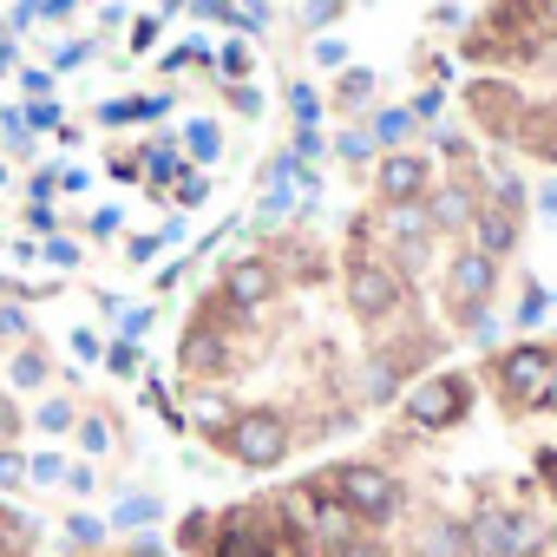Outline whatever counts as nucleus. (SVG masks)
Wrapping results in <instances>:
<instances>
[{"label":"nucleus","mask_w":557,"mask_h":557,"mask_svg":"<svg viewBox=\"0 0 557 557\" xmlns=\"http://www.w3.org/2000/svg\"><path fill=\"white\" fill-rule=\"evenodd\" d=\"M289 99H296V119H302V125H309V119H315V92H309V86H296V92H289Z\"/></svg>","instance_id":"33"},{"label":"nucleus","mask_w":557,"mask_h":557,"mask_svg":"<svg viewBox=\"0 0 557 557\" xmlns=\"http://www.w3.org/2000/svg\"><path fill=\"white\" fill-rule=\"evenodd\" d=\"M138 368V348L132 342H112V374H132Z\"/></svg>","instance_id":"29"},{"label":"nucleus","mask_w":557,"mask_h":557,"mask_svg":"<svg viewBox=\"0 0 557 557\" xmlns=\"http://www.w3.org/2000/svg\"><path fill=\"white\" fill-rule=\"evenodd\" d=\"M387 236H400V249H426V236H433V216H426V197L420 203H381V216H374Z\"/></svg>","instance_id":"11"},{"label":"nucleus","mask_w":557,"mask_h":557,"mask_svg":"<svg viewBox=\"0 0 557 557\" xmlns=\"http://www.w3.org/2000/svg\"><path fill=\"white\" fill-rule=\"evenodd\" d=\"M426 184H433V171H426V158H413V151H394V158H381V171H374L381 203H420Z\"/></svg>","instance_id":"8"},{"label":"nucleus","mask_w":557,"mask_h":557,"mask_svg":"<svg viewBox=\"0 0 557 557\" xmlns=\"http://www.w3.org/2000/svg\"><path fill=\"white\" fill-rule=\"evenodd\" d=\"M112 518H119V524H151V518H158V498H125Z\"/></svg>","instance_id":"22"},{"label":"nucleus","mask_w":557,"mask_h":557,"mask_svg":"<svg viewBox=\"0 0 557 557\" xmlns=\"http://www.w3.org/2000/svg\"><path fill=\"white\" fill-rule=\"evenodd\" d=\"M544 210H557V184H550V190H544Z\"/></svg>","instance_id":"41"},{"label":"nucleus","mask_w":557,"mask_h":557,"mask_svg":"<svg viewBox=\"0 0 557 557\" xmlns=\"http://www.w3.org/2000/svg\"><path fill=\"white\" fill-rule=\"evenodd\" d=\"M190 151H197V158H216V151H223L216 125H203V119H197V125H190Z\"/></svg>","instance_id":"23"},{"label":"nucleus","mask_w":557,"mask_h":557,"mask_svg":"<svg viewBox=\"0 0 557 557\" xmlns=\"http://www.w3.org/2000/svg\"><path fill=\"white\" fill-rule=\"evenodd\" d=\"M531 544H537V524L524 511H505V505H485L466 531V550H479V557H524Z\"/></svg>","instance_id":"2"},{"label":"nucleus","mask_w":557,"mask_h":557,"mask_svg":"<svg viewBox=\"0 0 557 557\" xmlns=\"http://www.w3.org/2000/svg\"><path fill=\"white\" fill-rule=\"evenodd\" d=\"M210 557H275V537L262 531V511H243V518H230Z\"/></svg>","instance_id":"10"},{"label":"nucleus","mask_w":557,"mask_h":557,"mask_svg":"<svg viewBox=\"0 0 557 557\" xmlns=\"http://www.w3.org/2000/svg\"><path fill=\"white\" fill-rule=\"evenodd\" d=\"M0 27H8V21H0Z\"/></svg>","instance_id":"42"},{"label":"nucleus","mask_w":557,"mask_h":557,"mask_svg":"<svg viewBox=\"0 0 557 557\" xmlns=\"http://www.w3.org/2000/svg\"><path fill=\"white\" fill-rule=\"evenodd\" d=\"M47 256L66 269V262H79V243H66V236H47Z\"/></svg>","instance_id":"28"},{"label":"nucleus","mask_w":557,"mask_h":557,"mask_svg":"<svg viewBox=\"0 0 557 557\" xmlns=\"http://www.w3.org/2000/svg\"><path fill=\"white\" fill-rule=\"evenodd\" d=\"M223 453L243 459V466H275V459L289 453V420H283V413H269V407H249V413L230 420Z\"/></svg>","instance_id":"1"},{"label":"nucleus","mask_w":557,"mask_h":557,"mask_svg":"<svg viewBox=\"0 0 557 557\" xmlns=\"http://www.w3.org/2000/svg\"><path fill=\"white\" fill-rule=\"evenodd\" d=\"M315 60L322 66H342V40H315Z\"/></svg>","instance_id":"35"},{"label":"nucleus","mask_w":557,"mask_h":557,"mask_svg":"<svg viewBox=\"0 0 557 557\" xmlns=\"http://www.w3.org/2000/svg\"><path fill=\"white\" fill-rule=\"evenodd\" d=\"M374 99V73H348L342 79V106H368Z\"/></svg>","instance_id":"20"},{"label":"nucleus","mask_w":557,"mask_h":557,"mask_svg":"<svg viewBox=\"0 0 557 557\" xmlns=\"http://www.w3.org/2000/svg\"><path fill=\"white\" fill-rule=\"evenodd\" d=\"M184 368H190V374L223 368V335H210V322H197V329L184 335Z\"/></svg>","instance_id":"13"},{"label":"nucleus","mask_w":557,"mask_h":557,"mask_svg":"<svg viewBox=\"0 0 557 557\" xmlns=\"http://www.w3.org/2000/svg\"><path fill=\"white\" fill-rule=\"evenodd\" d=\"M158 256V236H132V262H151Z\"/></svg>","instance_id":"36"},{"label":"nucleus","mask_w":557,"mask_h":557,"mask_svg":"<svg viewBox=\"0 0 557 557\" xmlns=\"http://www.w3.org/2000/svg\"><path fill=\"white\" fill-rule=\"evenodd\" d=\"M8 381H14V387H40V381H47V355L21 348V355H14V368H8Z\"/></svg>","instance_id":"18"},{"label":"nucleus","mask_w":557,"mask_h":557,"mask_svg":"<svg viewBox=\"0 0 557 557\" xmlns=\"http://www.w3.org/2000/svg\"><path fill=\"white\" fill-rule=\"evenodd\" d=\"M223 296H230V309H262V302L275 296V269H269L262 256L230 262V269H223Z\"/></svg>","instance_id":"9"},{"label":"nucleus","mask_w":557,"mask_h":557,"mask_svg":"<svg viewBox=\"0 0 557 557\" xmlns=\"http://www.w3.org/2000/svg\"><path fill=\"white\" fill-rule=\"evenodd\" d=\"M518 145H531L537 158H557V112H537V119L524 112L518 119Z\"/></svg>","instance_id":"15"},{"label":"nucleus","mask_w":557,"mask_h":557,"mask_svg":"<svg viewBox=\"0 0 557 557\" xmlns=\"http://www.w3.org/2000/svg\"><path fill=\"white\" fill-rule=\"evenodd\" d=\"M426 216H433V223H466V216H472V190H466V184H446V190L426 203Z\"/></svg>","instance_id":"16"},{"label":"nucleus","mask_w":557,"mask_h":557,"mask_svg":"<svg viewBox=\"0 0 557 557\" xmlns=\"http://www.w3.org/2000/svg\"><path fill=\"white\" fill-rule=\"evenodd\" d=\"M79 446H86V453H106V426H99V420H86V426H79Z\"/></svg>","instance_id":"32"},{"label":"nucleus","mask_w":557,"mask_h":557,"mask_svg":"<svg viewBox=\"0 0 557 557\" xmlns=\"http://www.w3.org/2000/svg\"><path fill=\"white\" fill-rule=\"evenodd\" d=\"M34 479H40V485H53V479H66V466H60L53 453H40V459H34Z\"/></svg>","instance_id":"30"},{"label":"nucleus","mask_w":557,"mask_h":557,"mask_svg":"<svg viewBox=\"0 0 557 557\" xmlns=\"http://www.w3.org/2000/svg\"><path fill=\"white\" fill-rule=\"evenodd\" d=\"M21 479V453H0V485H14Z\"/></svg>","instance_id":"37"},{"label":"nucleus","mask_w":557,"mask_h":557,"mask_svg":"<svg viewBox=\"0 0 557 557\" xmlns=\"http://www.w3.org/2000/svg\"><path fill=\"white\" fill-rule=\"evenodd\" d=\"M8 433H14V407H8V400H0V440H8Z\"/></svg>","instance_id":"40"},{"label":"nucleus","mask_w":557,"mask_h":557,"mask_svg":"<svg viewBox=\"0 0 557 557\" xmlns=\"http://www.w3.org/2000/svg\"><path fill=\"white\" fill-rule=\"evenodd\" d=\"M302 21H309V27H335V21H342V8H309Z\"/></svg>","instance_id":"34"},{"label":"nucleus","mask_w":557,"mask_h":557,"mask_svg":"<svg viewBox=\"0 0 557 557\" xmlns=\"http://www.w3.org/2000/svg\"><path fill=\"white\" fill-rule=\"evenodd\" d=\"M446 289H453V309H459L466 322H479V315H485V296H492V256H479V249L453 256Z\"/></svg>","instance_id":"7"},{"label":"nucleus","mask_w":557,"mask_h":557,"mask_svg":"<svg viewBox=\"0 0 557 557\" xmlns=\"http://www.w3.org/2000/svg\"><path fill=\"white\" fill-rule=\"evenodd\" d=\"M407 413H413L420 426H453V420H466V381H459V374L413 381V387H407Z\"/></svg>","instance_id":"6"},{"label":"nucleus","mask_w":557,"mask_h":557,"mask_svg":"<svg viewBox=\"0 0 557 557\" xmlns=\"http://www.w3.org/2000/svg\"><path fill=\"white\" fill-rule=\"evenodd\" d=\"M0 342H27V315L21 309H0Z\"/></svg>","instance_id":"26"},{"label":"nucleus","mask_w":557,"mask_h":557,"mask_svg":"<svg viewBox=\"0 0 557 557\" xmlns=\"http://www.w3.org/2000/svg\"><path fill=\"white\" fill-rule=\"evenodd\" d=\"M472 236H479V256H498V249H511L518 223H511V210H498V203H479V210H472Z\"/></svg>","instance_id":"12"},{"label":"nucleus","mask_w":557,"mask_h":557,"mask_svg":"<svg viewBox=\"0 0 557 557\" xmlns=\"http://www.w3.org/2000/svg\"><path fill=\"white\" fill-rule=\"evenodd\" d=\"M550 381H557L550 348H511V355L498 361V387H505V400H531V407H544V400H550Z\"/></svg>","instance_id":"5"},{"label":"nucleus","mask_w":557,"mask_h":557,"mask_svg":"<svg viewBox=\"0 0 557 557\" xmlns=\"http://www.w3.org/2000/svg\"><path fill=\"white\" fill-rule=\"evenodd\" d=\"M342 158H355V164L374 158V138H368V132H348V138H342Z\"/></svg>","instance_id":"27"},{"label":"nucleus","mask_w":557,"mask_h":557,"mask_svg":"<svg viewBox=\"0 0 557 557\" xmlns=\"http://www.w3.org/2000/svg\"><path fill=\"white\" fill-rule=\"evenodd\" d=\"M531 27H557V0L550 8H531Z\"/></svg>","instance_id":"38"},{"label":"nucleus","mask_w":557,"mask_h":557,"mask_svg":"<svg viewBox=\"0 0 557 557\" xmlns=\"http://www.w3.org/2000/svg\"><path fill=\"white\" fill-rule=\"evenodd\" d=\"M407 125H413V112H381L368 138H374V145H400V138H407Z\"/></svg>","instance_id":"19"},{"label":"nucleus","mask_w":557,"mask_h":557,"mask_svg":"<svg viewBox=\"0 0 557 557\" xmlns=\"http://www.w3.org/2000/svg\"><path fill=\"white\" fill-rule=\"evenodd\" d=\"M348 302H355V315L387 322L400 309V269H387L374 256H355V269H348Z\"/></svg>","instance_id":"4"},{"label":"nucleus","mask_w":557,"mask_h":557,"mask_svg":"<svg viewBox=\"0 0 557 557\" xmlns=\"http://www.w3.org/2000/svg\"><path fill=\"white\" fill-rule=\"evenodd\" d=\"M472 112H485L498 138H505V132H518V99H505L498 86H472Z\"/></svg>","instance_id":"14"},{"label":"nucleus","mask_w":557,"mask_h":557,"mask_svg":"<svg viewBox=\"0 0 557 557\" xmlns=\"http://www.w3.org/2000/svg\"><path fill=\"white\" fill-rule=\"evenodd\" d=\"M40 426H47V433H66V426H73V400H47V407H40Z\"/></svg>","instance_id":"24"},{"label":"nucleus","mask_w":557,"mask_h":557,"mask_svg":"<svg viewBox=\"0 0 557 557\" xmlns=\"http://www.w3.org/2000/svg\"><path fill=\"white\" fill-rule=\"evenodd\" d=\"M145 171H151L158 184H164V177H177V151H171V145H151V151H145Z\"/></svg>","instance_id":"21"},{"label":"nucleus","mask_w":557,"mask_h":557,"mask_svg":"<svg viewBox=\"0 0 557 557\" xmlns=\"http://www.w3.org/2000/svg\"><path fill=\"white\" fill-rule=\"evenodd\" d=\"M329 485L342 492V505H348L355 518H394V511H400V485H394V472H381V466H342Z\"/></svg>","instance_id":"3"},{"label":"nucleus","mask_w":557,"mask_h":557,"mask_svg":"<svg viewBox=\"0 0 557 557\" xmlns=\"http://www.w3.org/2000/svg\"><path fill=\"white\" fill-rule=\"evenodd\" d=\"M21 92H34V99H47V92H53V73H40V66H34V73L21 79Z\"/></svg>","instance_id":"31"},{"label":"nucleus","mask_w":557,"mask_h":557,"mask_svg":"<svg viewBox=\"0 0 557 557\" xmlns=\"http://www.w3.org/2000/svg\"><path fill=\"white\" fill-rule=\"evenodd\" d=\"M420 550H426V557H459V550H466V531H459V524H426V531H420Z\"/></svg>","instance_id":"17"},{"label":"nucleus","mask_w":557,"mask_h":557,"mask_svg":"<svg viewBox=\"0 0 557 557\" xmlns=\"http://www.w3.org/2000/svg\"><path fill=\"white\" fill-rule=\"evenodd\" d=\"M329 557H381L374 544H342V550H329Z\"/></svg>","instance_id":"39"},{"label":"nucleus","mask_w":557,"mask_h":557,"mask_svg":"<svg viewBox=\"0 0 557 557\" xmlns=\"http://www.w3.org/2000/svg\"><path fill=\"white\" fill-rule=\"evenodd\" d=\"M544 309H550V296H544V289H524V302H518V322L531 329V322H537Z\"/></svg>","instance_id":"25"}]
</instances>
